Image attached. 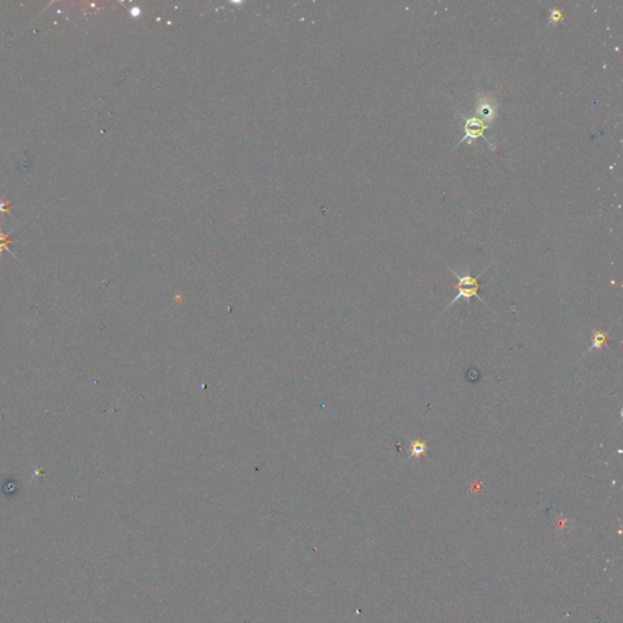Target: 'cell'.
I'll list each match as a JSON object with an SVG mask.
<instances>
[{
    "label": "cell",
    "instance_id": "3957f363",
    "mask_svg": "<svg viewBox=\"0 0 623 623\" xmlns=\"http://www.w3.org/2000/svg\"><path fill=\"white\" fill-rule=\"evenodd\" d=\"M476 114H478V118L482 121V118L485 121H487V124L492 123L493 121L495 119V106L488 100H482L480 101V104L477 105L476 107Z\"/></svg>",
    "mask_w": 623,
    "mask_h": 623
},
{
    "label": "cell",
    "instance_id": "52a82bcc",
    "mask_svg": "<svg viewBox=\"0 0 623 623\" xmlns=\"http://www.w3.org/2000/svg\"><path fill=\"white\" fill-rule=\"evenodd\" d=\"M562 18H564V14L559 9H552L548 25H557V23L562 22Z\"/></svg>",
    "mask_w": 623,
    "mask_h": 623
},
{
    "label": "cell",
    "instance_id": "5b68a950",
    "mask_svg": "<svg viewBox=\"0 0 623 623\" xmlns=\"http://www.w3.org/2000/svg\"><path fill=\"white\" fill-rule=\"evenodd\" d=\"M17 241L18 240H13V239H10V235L3 232V230H1V228H0V256H1V253H3L4 251H6V252L10 253L13 257L16 258L15 253H14V251L11 250L10 246L11 244H15L17 243Z\"/></svg>",
    "mask_w": 623,
    "mask_h": 623
},
{
    "label": "cell",
    "instance_id": "ba28073f",
    "mask_svg": "<svg viewBox=\"0 0 623 623\" xmlns=\"http://www.w3.org/2000/svg\"><path fill=\"white\" fill-rule=\"evenodd\" d=\"M11 208H13V206H10V203L8 201L0 200V214H6Z\"/></svg>",
    "mask_w": 623,
    "mask_h": 623
},
{
    "label": "cell",
    "instance_id": "6da1fadb",
    "mask_svg": "<svg viewBox=\"0 0 623 623\" xmlns=\"http://www.w3.org/2000/svg\"><path fill=\"white\" fill-rule=\"evenodd\" d=\"M457 115L461 116V118L464 119V123H465L464 124V131H465V133H464V136H462V138L460 139L459 141H458V144L455 145V148H458L459 145H461V144L464 143L465 140H467V141H469V144H471V143H473L474 139L482 138L483 140L487 141L488 145H490V148H492V150H494V145H493V144L491 143L490 140H488L487 136H485L486 131H487V128H488L487 124H486L485 122L481 121V119L478 118V117H476V116H473V117L465 116V115H462L461 112H457Z\"/></svg>",
    "mask_w": 623,
    "mask_h": 623
},
{
    "label": "cell",
    "instance_id": "277c9868",
    "mask_svg": "<svg viewBox=\"0 0 623 623\" xmlns=\"http://www.w3.org/2000/svg\"><path fill=\"white\" fill-rule=\"evenodd\" d=\"M426 449H427V444H426L425 441H421V440L411 441L408 459H410V458L423 457V455H425Z\"/></svg>",
    "mask_w": 623,
    "mask_h": 623
},
{
    "label": "cell",
    "instance_id": "8992f818",
    "mask_svg": "<svg viewBox=\"0 0 623 623\" xmlns=\"http://www.w3.org/2000/svg\"><path fill=\"white\" fill-rule=\"evenodd\" d=\"M606 339H607V332H603V331H595L593 334V337H591V347L589 348V351L591 349H598L600 347H603L605 344Z\"/></svg>",
    "mask_w": 623,
    "mask_h": 623
},
{
    "label": "cell",
    "instance_id": "7a4b0ae2",
    "mask_svg": "<svg viewBox=\"0 0 623 623\" xmlns=\"http://www.w3.org/2000/svg\"><path fill=\"white\" fill-rule=\"evenodd\" d=\"M455 289H458V294L455 295V297L452 299V302L447 304V307L444 308V312L447 311L448 308H450V307H452L453 304L457 303L458 301H460V299H465V301L470 302V299L473 298V297H476V298L480 299V301L482 302V303L487 304V302L483 301L482 297H481L480 295H478V290H480V287H477V286H461V287H455Z\"/></svg>",
    "mask_w": 623,
    "mask_h": 623
}]
</instances>
